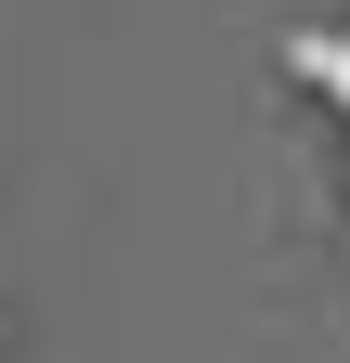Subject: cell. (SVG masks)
I'll return each mask as SVG.
<instances>
[{"label":"cell","instance_id":"obj_1","mask_svg":"<svg viewBox=\"0 0 350 363\" xmlns=\"http://www.w3.org/2000/svg\"><path fill=\"white\" fill-rule=\"evenodd\" d=\"M298 78H312V91H337V104H350V26H324V39H298Z\"/></svg>","mask_w":350,"mask_h":363}]
</instances>
